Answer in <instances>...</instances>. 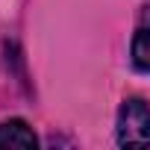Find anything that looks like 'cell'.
Wrapping results in <instances>:
<instances>
[{"label":"cell","instance_id":"obj_1","mask_svg":"<svg viewBox=\"0 0 150 150\" xmlns=\"http://www.w3.org/2000/svg\"><path fill=\"white\" fill-rule=\"evenodd\" d=\"M150 141V112L141 97L124 100L118 112V144L121 147H144Z\"/></svg>","mask_w":150,"mask_h":150},{"label":"cell","instance_id":"obj_2","mask_svg":"<svg viewBox=\"0 0 150 150\" xmlns=\"http://www.w3.org/2000/svg\"><path fill=\"white\" fill-rule=\"evenodd\" d=\"M0 147L35 150V147H38V138H35V132L30 129V124H27V121L12 118V121H3V124H0Z\"/></svg>","mask_w":150,"mask_h":150},{"label":"cell","instance_id":"obj_3","mask_svg":"<svg viewBox=\"0 0 150 150\" xmlns=\"http://www.w3.org/2000/svg\"><path fill=\"white\" fill-rule=\"evenodd\" d=\"M132 62L138 71H147L150 68V33H147V24H138L135 30V38H132Z\"/></svg>","mask_w":150,"mask_h":150}]
</instances>
